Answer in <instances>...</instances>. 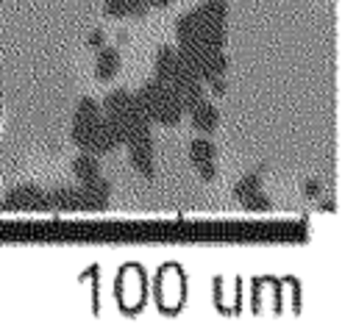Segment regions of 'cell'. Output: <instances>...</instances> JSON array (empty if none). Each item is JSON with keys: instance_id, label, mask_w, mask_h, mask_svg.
I'll return each instance as SVG.
<instances>
[{"instance_id": "10", "label": "cell", "mask_w": 356, "mask_h": 336, "mask_svg": "<svg viewBox=\"0 0 356 336\" xmlns=\"http://www.w3.org/2000/svg\"><path fill=\"white\" fill-rule=\"evenodd\" d=\"M72 172H75V178H78V183H89V180L100 178L97 156H92V153H86V150H83V153L72 161Z\"/></svg>"}, {"instance_id": "5", "label": "cell", "mask_w": 356, "mask_h": 336, "mask_svg": "<svg viewBox=\"0 0 356 336\" xmlns=\"http://www.w3.org/2000/svg\"><path fill=\"white\" fill-rule=\"evenodd\" d=\"M189 161L192 167L197 169V175L203 180H211L214 172H217V150L209 139H192L189 144Z\"/></svg>"}, {"instance_id": "12", "label": "cell", "mask_w": 356, "mask_h": 336, "mask_svg": "<svg viewBox=\"0 0 356 336\" xmlns=\"http://www.w3.org/2000/svg\"><path fill=\"white\" fill-rule=\"evenodd\" d=\"M320 192H323V183L320 180H306L303 183V194L306 197H320Z\"/></svg>"}, {"instance_id": "7", "label": "cell", "mask_w": 356, "mask_h": 336, "mask_svg": "<svg viewBox=\"0 0 356 336\" xmlns=\"http://www.w3.org/2000/svg\"><path fill=\"white\" fill-rule=\"evenodd\" d=\"M120 72V50L117 47H103L97 53V64H95V75L97 81H111Z\"/></svg>"}, {"instance_id": "13", "label": "cell", "mask_w": 356, "mask_h": 336, "mask_svg": "<svg viewBox=\"0 0 356 336\" xmlns=\"http://www.w3.org/2000/svg\"><path fill=\"white\" fill-rule=\"evenodd\" d=\"M89 44H92V47H100V44H103V31H92Z\"/></svg>"}, {"instance_id": "3", "label": "cell", "mask_w": 356, "mask_h": 336, "mask_svg": "<svg viewBox=\"0 0 356 336\" xmlns=\"http://www.w3.org/2000/svg\"><path fill=\"white\" fill-rule=\"evenodd\" d=\"M122 144H128L131 164H134L145 178H153V175H156V164H153V139H150V128H142V131L131 133Z\"/></svg>"}, {"instance_id": "8", "label": "cell", "mask_w": 356, "mask_h": 336, "mask_svg": "<svg viewBox=\"0 0 356 336\" xmlns=\"http://www.w3.org/2000/svg\"><path fill=\"white\" fill-rule=\"evenodd\" d=\"M44 197H47V208H56V211H64V208L75 211V208H81V194L72 186H58V189H53Z\"/></svg>"}, {"instance_id": "11", "label": "cell", "mask_w": 356, "mask_h": 336, "mask_svg": "<svg viewBox=\"0 0 356 336\" xmlns=\"http://www.w3.org/2000/svg\"><path fill=\"white\" fill-rule=\"evenodd\" d=\"M259 189H261V172H245V178L236 180L234 194H236V200L242 203L248 194H253V192H259Z\"/></svg>"}, {"instance_id": "2", "label": "cell", "mask_w": 356, "mask_h": 336, "mask_svg": "<svg viewBox=\"0 0 356 336\" xmlns=\"http://www.w3.org/2000/svg\"><path fill=\"white\" fill-rule=\"evenodd\" d=\"M134 97H136L142 114L147 117V122L175 125V122L181 119V114H184V103H181L178 92H175L170 83L159 81V78L147 81Z\"/></svg>"}, {"instance_id": "9", "label": "cell", "mask_w": 356, "mask_h": 336, "mask_svg": "<svg viewBox=\"0 0 356 336\" xmlns=\"http://www.w3.org/2000/svg\"><path fill=\"white\" fill-rule=\"evenodd\" d=\"M147 0H106L108 17H145Z\"/></svg>"}, {"instance_id": "4", "label": "cell", "mask_w": 356, "mask_h": 336, "mask_svg": "<svg viewBox=\"0 0 356 336\" xmlns=\"http://www.w3.org/2000/svg\"><path fill=\"white\" fill-rule=\"evenodd\" d=\"M3 208L6 211H39V208H47V197L39 186H17L6 194Z\"/></svg>"}, {"instance_id": "1", "label": "cell", "mask_w": 356, "mask_h": 336, "mask_svg": "<svg viewBox=\"0 0 356 336\" xmlns=\"http://www.w3.org/2000/svg\"><path fill=\"white\" fill-rule=\"evenodd\" d=\"M181 47H222L225 42V0H206L175 22Z\"/></svg>"}, {"instance_id": "6", "label": "cell", "mask_w": 356, "mask_h": 336, "mask_svg": "<svg viewBox=\"0 0 356 336\" xmlns=\"http://www.w3.org/2000/svg\"><path fill=\"white\" fill-rule=\"evenodd\" d=\"M184 111H189V119H192V125H195L200 133H214V128H217V122H220V111H217L214 103L197 97V100H192Z\"/></svg>"}]
</instances>
